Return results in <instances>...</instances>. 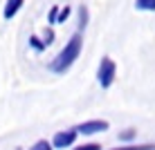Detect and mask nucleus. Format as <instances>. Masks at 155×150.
I'll list each match as a JSON object with an SVG mask.
<instances>
[{
  "mask_svg": "<svg viewBox=\"0 0 155 150\" xmlns=\"http://www.w3.org/2000/svg\"><path fill=\"white\" fill-rule=\"evenodd\" d=\"M81 45H83L81 34H74L72 38L65 43V47L56 54V58L50 63V69H52V72H56V74L68 72V69L74 65V61L79 58V54H81Z\"/></svg>",
  "mask_w": 155,
  "mask_h": 150,
  "instance_id": "1",
  "label": "nucleus"
},
{
  "mask_svg": "<svg viewBox=\"0 0 155 150\" xmlns=\"http://www.w3.org/2000/svg\"><path fill=\"white\" fill-rule=\"evenodd\" d=\"M115 76H117V65L110 56H104L99 63V69H97V78H99V85L101 88H110L115 83Z\"/></svg>",
  "mask_w": 155,
  "mask_h": 150,
  "instance_id": "2",
  "label": "nucleus"
},
{
  "mask_svg": "<svg viewBox=\"0 0 155 150\" xmlns=\"http://www.w3.org/2000/svg\"><path fill=\"white\" fill-rule=\"evenodd\" d=\"M110 128V123L108 121H104V119H92V121H83L81 126H77V132L79 135H99V132H104V130H108Z\"/></svg>",
  "mask_w": 155,
  "mask_h": 150,
  "instance_id": "3",
  "label": "nucleus"
},
{
  "mask_svg": "<svg viewBox=\"0 0 155 150\" xmlns=\"http://www.w3.org/2000/svg\"><path fill=\"white\" fill-rule=\"evenodd\" d=\"M77 128H72V130H61V132H56L54 139H52V146L54 148H70L72 143H74V139H77Z\"/></svg>",
  "mask_w": 155,
  "mask_h": 150,
  "instance_id": "4",
  "label": "nucleus"
},
{
  "mask_svg": "<svg viewBox=\"0 0 155 150\" xmlns=\"http://www.w3.org/2000/svg\"><path fill=\"white\" fill-rule=\"evenodd\" d=\"M23 2H25V0H7V2H5V9H2L5 20H12L14 16L18 14V9L23 7Z\"/></svg>",
  "mask_w": 155,
  "mask_h": 150,
  "instance_id": "5",
  "label": "nucleus"
},
{
  "mask_svg": "<svg viewBox=\"0 0 155 150\" xmlns=\"http://www.w3.org/2000/svg\"><path fill=\"white\" fill-rule=\"evenodd\" d=\"M135 7L140 11H155V0H135Z\"/></svg>",
  "mask_w": 155,
  "mask_h": 150,
  "instance_id": "6",
  "label": "nucleus"
},
{
  "mask_svg": "<svg viewBox=\"0 0 155 150\" xmlns=\"http://www.w3.org/2000/svg\"><path fill=\"white\" fill-rule=\"evenodd\" d=\"M29 47H31V49H36V52H43V49H45V40H43V38H38V36H29Z\"/></svg>",
  "mask_w": 155,
  "mask_h": 150,
  "instance_id": "7",
  "label": "nucleus"
},
{
  "mask_svg": "<svg viewBox=\"0 0 155 150\" xmlns=\"http://www.w3.org/2000/svg\"><path fill=\"white\" fill-rule=\"evenodd\" d=\"M70 11H72L70 7H58V14H56V25L65 23V20L70 18Z\"/></svg>",
  "mask_w": 155,
  "mask_h": 150,
  "instance_id": "8",
  "label": "nucleus"
},
{
  "mask_svg": "<svg viewBox=\"0 0 155 150\" xmlns=\"http://www.w3.org/2000/svg\"><path fill=\"white\" fill-rule=\"evenodd\" d=\"M137 137V132L133 130V128H128V130H124V132H119V141H124V143H128V141H133V139Z\"/></svg>",
  "mask_w": 155,
  "mask_h": 150,
  "instance_id": "9",
  "label": "nucleus"
},
{
  "mask_svg": "<svg viewBox=\"0 0 155 150\" xmlns=\"http://www.w3.org/2000/svg\"><path fill=\"white\" fill-rule=\"evenodd\" d=\"M85 25H88V9L79 7V29H85Z\"/></svg>",
  "mask_w": 155,
  "mask_h": 150,
  "instance_id": "10",
  "label": "nucleus"
},
{
  "mask_svg": "<svg viewBox=\"0 0 155 150\" xmlns=\"http://www.w3.org/2000/svg\"><path fill=\"white\" fill-rule=\"evenodd\" d=\"M43 40H45V45H52V43H54V31H52V29H45Z\"/></svg>",
  "mask_w": 155,
  "mask_h": 150,
  "instance_id": "11",
  "label": "nucleus"
},
{
  "mask_svg": "<svg viewBox=\"0 0 155 150\" xmlns=\"http://www.w3.org/2000/svg\"><path fill=\"white\" fill-rule=\"evenodd\" d=\"M52 148V141H36L34 143V150H50Z\"/></svg>",
  "mask_w": 155,
  "mask_h": 150,
  "instance_id": "12",
  "label": "nucleus"
},
{
  "mask_svg": "<svg viewBox=\"0 0 155 150\" xmlns=\"http://www.w3.org/2000/svg\"><path fill=\"white\" fill-rule=\"evenodd\" d=\"M56 14H58V7L54 5V7L50 9V23H52V25H56Z\"/></svg>",
  "mask_w": 155,
  "mask_h": 150,
  "instance_id": "13",
  "label": "nucleus"
},
{
  "mask_svg": "<svg viewBox=\"0 0 155 150\" xmlns=\"http://www.w3.org/2000/svg\"><path fill=\"white\" fill-rule=\"evenodd\" d=\"M79 150H101V146H99V143H83Z\"/></svg>",
  "mask_w": 155,
  "mask_h": 150,
  "instance_id": "14",
  "label": "nucleus"
}]
</instances>
